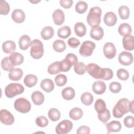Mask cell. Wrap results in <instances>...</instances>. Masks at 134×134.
I'll use <instances>...</instances> for the list:
<instances>
[{
    "mask_svg": "<svg viewBox=\"0 0 134 134\" xmlns=\"http://www.w3.org/2000/svg\"><path fill=\"white\" fill-rule=\"evenodd\" d=\"M129 100L126 98L120 99L114 106L113 115L117 118H121L125 114L129 111Z\"/></svg>",
    "mask_w": 134,
    "mask_h": 134,
    "instance_id": "1",
    "label": "cell"
},
{
    "mask_svg": "<svg viewBox=\"0 0 134 134\" xmlns=\"http://www.w3.org/2000/svg\"><path fill=\"white\" fill-rule=\"evenodd\" d=\"M102 10L98 6L92 7L87 16V22L92 27L98 26L101 21Z\"/></svg>",
    "mask_w": 134,
    "mask_h": 134,
    "instance_id": "2",
    "label": "cell"
},
{
    "mask_svg": "<svg viewBox=\"0 0 134 134\" xmlns=\"http://www.w3.org/2000/svg\"><path fill=\"white\" fill-rule=\"evenodd\" d=\"M30 55L35 59H40L43 55L44 50L42 42L38 39H34L31 41Z\"/></svg>",
    "mask_w": 134,
    "mask_h": 134,
    "instance_id": "3",
    "label": "cell"
},
{
    "mask_svg": "<svg viewBox=\"0 0 134 134\" xmlns=\"http://www.w3.org/2000/svg\"><path fill=\"white\" fill-rule=\"evenodd\" d=\"M24 86L16 83H11L7 85L5 88V94L8 98H13L16 95L22 94L24 92Z\"/></svg>",
    "mask_w": 134,
    "mask_h": 134,
    "instance_id": "4",
    "label": "cell"
},
{
    "mask_svg": "<svg viewBox=\"0 0 134 134\" xmlns=\"http://www.w3.org/2000/svg\"><path fill=\"white\" fill-rule=\"evenodd\" d=\"M86 71L95 79H103L104 74V68H100L95 63H90L86 66Z\"/></svg>",
    "mask_w": 134,
    "mask_h": 134,
    "instance_id": "5",
    "label": "cell"
},
{
    "mask_svg": "<svg viewBox=\"0 0 134 134\" xmlns=\"http://www.w3.org/2000/svg\"><path fill=\"white\" fill-rule=\"evenodd\" d=\"M31 105L29 100L24 97L17 99L14 102L15 109L21 113H27L31 109Z\"/></svg>",
    "mask_w": 134,
    "mask_h": 134,
    "instance_id": "6",
    "label": "cell"
},
{
    "mask_svg": "<svg viewBox=\"0 0 134 134\" xmlns=\"http://www.w3.org/2000/svg\"><path fill=\"white\" fill-rule=\"evenodd\" d=\"M95 47L96 45L93 42L90 40L85 41L81 46L79 53L84 57H90L92 54Z\"/></svg>",
    "mask_w": 134,
    "mask_h": 134,
    "instance_id": "7",
    "label": "cell"
},
{
    "mask_svg": "<svg viewBox=\"0 0 134 134\" xmlns=\"http://www.w3.org/2000/svg\"><path fill=\"white\" fill-rule=\"evenodd\" d=\"M73 128L72 122L67 119L62 120L55 127V132L58 134H66L69 132Z\"/></svg>",
    "mask_w": 134,
    "mask_h": 134,
    "instance_id": "8",
    "label": "cell"
},
{
    "mask_svg": "<svg viewBox=\"0 0 134 134\" xmlns=\"http://www.w3.org/2000/svg\"><path fill=\"white\" fill-rule=\"evenodd\" d=\"M0 120L5 125H11L15 121L14 116L6 109H2L0 111Z\"/></svg>",
    "mask_w": 134,
    "mask_h": 134,
    "instance_id": "9",
    "label": "cell"
},
{
    "mask_svg": "<svg viewBox=\"0 0 134 134\" xmlns=\"http://www.w3.org/2000/svg\"><path fill=\"white\" fill-rule=\"evenodd\" d=\"M118 61L122 65H129L133 62V55L130 52L122 51L118 55Z\"/></svg>",
    "mask_w": 134,
    "mask_h": 134,
    "instance_id": "10",
    "label": "cell"
},
{
    "mask_svg": "<svg viewBox=\"0 0 134 134\" xmlns=\"http://www.w3.org/2000/svg\"><path fill=\"white\" fill-rule=\"evenodd\" d=\"M103 52L107 59H113L116 53V49L115 45L111 42L106 43L103 47Z\"/></svg>",
    "mask_w": 134,
    "mask_h": 134,
    "instance_id": "11",
    "label": "cell"
},
{
    "mask_svg": "<svg viewBox=\"0 0 134 134\" xmlns=\"http://www.w3.org/2000/svg\"><path fill=\"white\" fill-rule=\"evenodd\" d=\"M52 18L54 23L58 26H60L64 21L65 16L63 12L60 9L55 10L52 14Z\"/></svg>",
    "mask_w": 134,
    "mask_h": 134,
    "instance_id": "12",
    "label": "cell"
},
{
    "mask_svg": "<svg viewBox=\"0 0 134 134\" xmlns=\"http://www.w3.org/2000/svg\"><path fill=\"white\" fill-rule=\"evenodd\" d=\"M103 19L106 25L111 27L114 26L116 24L117 17L114 12H109L105 14Z\"/></svg>",
    "mask_w": 134,
    "mask_h": 134,
    "instance_id": "13",
    "label": "cell"
},
{
    "mask_svg": "<svg viewBox=\"0 0 134 134\" xmlns=\"http://www.w3.org/2000/svg\"><path fill=\"white\" fill-rule=\"evenodd\" d=\"M124 48L126 50L132 51L134 49V39L133 36L129 35L126 36L122 39V40Z\"/></svg>",
    "mask_w": 134,
    "mask_h": 134,
    "instance_id": "14",
    "label": "cell"
},
{
    "mask_svg": "<svg viewBox=\"0 0 134 134\" xmlns=\"http://www.w3.org/2000/svg\"><path fill=\"white\" fill-rule=\"evenodd\" d=\"M26 18L25 13L20 9H15L12 14V18L16 23H22L24 21Z\"/></svg>",
    "mask_w": 134,
    "mask_h": 134,
    "instance_id": "15",
    "label": "cell"
},
{
    "mask_svg": "<svg viewBox=\"0 0 134 134\" xmlns=\"http://www.w3.org/2000/svg\"><path fill=\"white\" fill-rule=\"evenodd\" d=\"M104 30L102 27L98 26L92 27L90 31V36L92 38L99 40L102 39L104 36Z\"/></svg>",
    "mask_w": 134,
    "mask_h": 134,
    "instance_id": "16",
    "label": "cell"
},
{
    "mask_svg": "<svg viewBox=\"0 0 134 134\" xmlns=\"http://www.w3.org/2000/svg\"><path fill=\"white\" fill-rule=\"evenodd\" d=\"M106 89L105 83L101 81H95L92 85V90L93 92L98 95L103 94Z\"/></svg>",
    "mask_w": 134,
    "mask_h": 134,
    "instance_id": "17",
    "label": "cell"
},
{
    "mask_svg": "<svg viewBox=\"0 0 134 134\" xmlns=\"http://www.w3.org/2000/svg\"><path fill=\"white\" fill-rule=\"evenodd\" d=\"M9 58L11 62L14 66L21 64L24 60V56L21 53L16 52L12 53Z\"/></svg>",
    "mask_w": 134,
    "mask_h": 134,
    "instance_id": "18",
    "label": "cell"
},
{
    "mask_svg": "<svg viewBox=\"0 0 134 134\" xmlns=\"http://www.w3.org/2000/svg\"><path fill=\"white\" fill-rule=\"evenodd\" d=\"M108 133L111 132H119L121 129V125L119 121L113 120L106 124Z\"/></svg>",
    "mask_w": 134,
    "mask_h": 134,
    "instance_id": "19",
    "label": "cell"
},
{
    "mask_svg": "<svg viewBox=\"0 0 134 134\" xmlns=\"http://www.w3.org/2000/svg\"><path fill=\"white\" fill-rule=\"evenodd\" d=\"M18 43L21 50H26L30 46V38L27 35H24L19 38Z\"/></svg>",
    "mask_w": 134,
    "mask_h": 134,
    "instance_id": "20",
    "label": "cell"
},
{
    "mask_svg": "<svg viewBox=\"0 0 134 134\" xmlns=\"http://www.w3.org/2000/svg\"><path fill=\"white\" fill-rule=\"evenodd\" d=\"M40 87L46 92L50 93L53 90L54 85L51 80L49 79H45L41 82Z\"/></svg>",
    "mask_w": 134,
    "mask_h": 134,
    "instance_id": "21",
    "label": "cell"
},
{
    "mask_svg": "<svg viewBox=\"0 0 134 134\" xmlns=\"http://www.w3.org/2000/svg\"><path fill=\"white\" fill-rule=\"evenodd\" d=\"M31 99L35 105L39 106L44 102V95L40 91H35L31 94Z\"/></svg>",
    "mask_w": 134,
    "mask_h": 134,
    "instance_id": "22",
    "label": "cell"
},
{
    "mask_svg": "<svg viewBox=\"0 0 134 134\" xmlns=\"http://www.w3.org/2000/svg\"><path fill=\"white\" fill-rule=\"evenodd\" d=\"M16 44L14 41L7 40L4 42L2 44V49L6 53H12L16 49Z\"/></svg>",
    "mask_w": 134,
    "mask_h": 134,
    "instance_id": "23",
    "label": "cell"
},
{
    "mask_svg": "<svg viewBox=\"0 0 134 134\" xmlns=\"http://www.w3.org/2000/svg\"><path fill=\"white\" fill-rule=\"evenodd\" d=\"M23 75V71L19 68L14 69L10 71L8 74L9 79L12 81H19Z\"/></svg>",
    "mask_w": 134,
    "mask_h": 134,
    "instance_id": "24",
    "label": "cell"
},
{
    "mask_svg": "<svg viewBox=\"0 0 134 134\" xmlns=\"http://www.w3.org/2000/svg\"><path fill=\"white\" fill-rule=\"evenodd\" d=\"M37 82L38 78L36 75L34 74H28L24 79V84L27 87L29 88L36 85Z\"/></svg>",
    "mask_w": 134,
    "mask_h": 134,
    "instance_id": "25",
    "label": "cell"
},
{
    "mask_svg": "<svg viewBox=\"0 0 134 134\" xmlns=\"http://www.w3.org/2000/svg\"><path fill=\"white\" fill-rule=\"evenodd\" d=\"M74 32L75 34L80 37H82L85 35L86 28L85 25L81 22H78L74 25Z\"/></svg>",
    "mask_w": 134,
    "mask_h": 134,
    "instance_id": "26",
    "label": "cell"
},
{
    "mask_svg": "<svg viewBox=\"0 0 134 134\" xmlns=\"http://www.w3.org/2000/svg\"><path fill=\"white\" fill-rule=\"evenodd\" d=\"M75 95L74 90L71 87H67L62 91V97L67 100H70L74 98Z\"/></svg>",
    "mask_w": 134,
    "mask_h": 134,
    "instance_id": "27",
    "label": "cell"
},
{
    "mask_svg": "<svg viewBox=\"0 0 134 134\" xmlns=\"http://www.w3.org/2000/svg\"><path fill=\"white\" fill-rule=\"evenodd\" d=\"M118 33L122 36H126L131 34L132 28L130 25L127 23H122L118 27Z\"/></svg>",
    "mask_w": 134,
    "mask_h": 134,
    "instance_id": "28",
    "label": "cell"
},
{
    "mask_svg": "<svg viewBox=\"0 0 134 134\" xmlns=\"http://www.w3.org/2000/svg\"><path fill=\"white\" fill-rule=\"evenodd\" d=\"M54 35V30L51 26H46L44 27L41 31V37L46 40L52 38Z\"/></svg>",
    "mask_w": 134,
    "mask_h": 134,
    "instance_id": "29",
    "label": "cell"
},
{
    "mask_svg": "<svg viewBox=\"0 0 134 134\" xmlns=\"http://www.w3.org/2000/svg\"><path fill=\"white\" fill-rule=\"evenodd\" d=\"M83 110L79 107H74L71 109L69 112L70 117L74 120H77L82 117Z\"/></svg>",
    "mask_w": 134,
    "mask_h": 134,
    "instance_id": "30",
    "label": "cell"
},
{
    "mask_svg": "<svg viewBox=\"0 0 134 134\" xmlns=\"http://www.w3.org/2000/svg\"><path fill=\"white\" fill-rule=\"evenodd\" d=\"M71 34V30L69 26H64L59 28L57 31L58 36L62 39H66Z\"/></svg>",
    "mask_w": 134,
    "mask_h": 134,
    "instance_id": "31",
    "label": "cell"
},
{
    "mask_svg": "<svg viewBox=\"0 0 134 134\" xmlns=\"http://www.w3.org/2000/svg\"><path fill=\"white\" fill-rule=\"evenodd\" d=\"M1 65L3 70L6 71H10L14 69V65L11 62L10 59L8 57L4 58L1 63Z\"/></svg>",
    "mask_w": 134,
    "mask_h": 134,
    "instance_id": "32",
    "label": "cell"
},
{
    "mask_svg": "<svg viewBox=\"0 0 134 134\" xmlns=\"http://www.w3.org/2000/svg\"><path fill=\"white\" fill-rule=\"evenodd\" d=\"M53 49L58 52H62L66 49V44L64 41L62 40H56L52 44Z\"/></svg>",
    "mask_w": 134,
    "mask_h": 134,
    "instance_id": "33",
    "label": "cell"
},
{
    "mask_svg": "<svg viewBox=\"0 0 134 134\" xmlns=\"http://www.w3.org/2000/svg\"><path fill=\"white\" fill-rule=\"evenodd\" d=\"M93 96L92 95V94L88 92H85L83 93L81 96V100L82 103L86 106L91 105L93 102Z\"/></svg>",
    "mask_w": 134,
    "mask_h": 134,
    "instance_id": "34",
    "label": "cell"
},
{
    "mask_svg": "<svg viewBox=\"0 0 134 134\" xmlns=\"http://www.w3.org/2000/svg\"><path fill=\"white\" fill-rule=\"evenodd\" d=\"M48 115L49 119L52 121H57L61 117V113L60 111L55 108L50 109L48 111Z\"/></svg>",
    "mask_w": 134,
    "mask_h": 134,
    "instance_id": "35",
    "label": "cell"
},
{
    "mask_svg": "<svg viewBox=\"0 0 134 134\" xmlns=\"http://www.w3.org/2000/svg\"><path fill=\"white\" fill-rule=\"evenodd\" d=\"M61 72L60 66V61H55L48 67V72L50 74H56Z\"/></svg>",
    "mask_w": 134,
    "mask_h": 134,
    "instance_id": "36",
    "label": "cell"
},
{
    "mask_svg": "<svg viewBox=\"0 0 134 134\" xmlns=\"http://www.w3.org/2000/svg\"><path fill=\"white\" fill-rule=\"evenodd\" d=\"M94 108L97 113H102L106 108V103L103 99L100 98L97 99L95 103Z\"/></svg>",
    "mask_w": 134,
    "mask_h": 134,
    "instance_id": "37",
    "label": "cell"
},
{
    "mask_svg": "<svg viewBox=\"0 0 134 134\" xmlns=\"http://www.w3.org/2000/svg\"><path fill=\"white\" fill-rule=\"evenodd\" d=\"M118 13L121 19H127L129 17L130 10L126 6H121L118 9Z\"/></svg>",
    "mask_w": 134,
    "mask_h": 134,
    "instance_id": "38",
    "label": "cell"
},
{
    "mask_svg": "<svg viewBox=\"0 0 134 134\" xmlns=\"http://www.w3.org/2000/svg\"><path fill=\"white\" fill-rule=\"evenodd\" d=\"M74 70L76 74L79 75H83L86 71V65L82 62H77L74 65Z\"/></svg>",
    "mask_w": 134,
    "mask_h": 134,
    "instance_id": "39",
    "label": "cell"
},
{
    "mask_svg": "<svg viewBox=\"0 0 134 134\" xmlns=\"http://www.w3.org/2000/svg\"><path fill=\"white\" fill-rule=\"evenodd\" d=\"M88 5L84 1L78 2L75 5V10L79 14H83L87 9Z\"/></svg>",
    "mask_w": 134,
    "mask_h": 134,
    "instance_id": "40",
    "label": "cell"
},
{
    "mask_svg": "<svg viewBox=\"0 0 134 134\" xmlns=\"http://www.w3.org/2000/svg\"><path fill=\"white\" fill-rule=\"evenodd\" d=\"M97 117L98 119L103 123L106 122L110 118V114L109 110L106 108V109L102 113H97Z\"/></svg>",
    "mask_w": 134,
    "mask_h": 134,
    "instance_id": "41",
    "label": "cell"
},
{
    "mask_svg": "<svg viewBox=\"0 0 134 134\" xmlns=\"http://www.w3.org/2000/svg\"><path fill=\"white\" fill-rule=\"evenodd\" d=\"M10 11V6L8 3L5 1L0 2V14L3 15H7Z\"/></svg>",
    "mask_w": 134,
    "mask_h": 134,
    "instance_id": "42",
    "label": "cell"
},
{
    "mask_svg": "<svg viewBox=\"0 0 134 134\" xmlns=\"http://www.w3.org/2000/svg\"><path fill=\"white\" fill-rule=\"evenodd\" d=\"M55 83L58 86H62L65 85L67 82L66 76L62 74H60L57 75L54 79Z\"/></svg>",
    "mask_w": 134,
    "mask_h": 134,
    "instance_id": "43",
    "label": "cell"
},
{
    "mask_svg": "<svg viewBox=\"0 0 134 134\" xmlns=\"http://www.w3.org/2000/svg\"><path fill=\"white\" fill-rule=\"evenodd\" d=\"M35 122L38 126L42 128L47 126L49 124V121L48 119L43 116H40L37 117Z\"/></svg>",
    "mask_w": 134,
    "mask_h": 134,
    "instance_id": "44",
    "label": "cell"
},
{
    "mask_svg": "<svg viewBox=\"0 0 134 134\" xmlns=\"http://www.w3.org/2000/svg\"><path fill=\"white\" fill-rule=\"evenodd\" d=\"M117 76L118 78L122 81H126L129 76V72L124 69H119L117 71Z\"/></svg>",
    "mask_w": 134,
    "mask_h": 134,
    "instance_id": "45",
    "label": "cell"
},
{
    "mask_svg": "<svg viewBox=\"0 0 134 134\" xmlns=\"http://www.w3.org/2000/svg\"><path fill=\"white\" fill-rule=\"evenodd\" d=\"M109 88L111 92L113 93H118L121 90V85L119 82H113L110 84Z\"/></svg>",
    "mask_w": 134,
    "mask_h": 134,
    "instance_id": "46",
    "label": "cell"
},
{
    "mask_svg": "<svg viewBox=\"0 0 134 134\" xmlns=\"http://www.w3.org/2000/svg\"><path fill=\"white\" fill-rule=\"evenodd\" d=\"M64 59L67 62H68L71 65V66L74 65V64L77 62V60H78L77 56L75 54L72 53H68L66 55Z\"/></svg>",
    "mask_w": 134,
    "mask_h": 134,
    "instance_id": "47",
    "label": "cell"
},
{
    "mask_svg": "<svg viewBox=\"0 0 134 134\" xmlns=\"http://www.w3.org/2000/svg\"><path fill=\"white\" fill-rule=\"evenodd\" d=\"M60 66L61 72H65L69 71L70 70L72 66L68 62H67L65 59H64L60 61Z\"/></svg>",
    "mask_w": 134,
    "mask_h": 134,
    "instance_id": "48",
    "label": "cell"
},
{
    "mask_svg": "<svg viewBox=\"0 0 134 134\" xmlns=\"http://www.w3.org/2000/svg\"><path fill=\"white\" fill-rule=\"evenodd\" d=\"M125 126L129 128L133 127L134 126V118L132 116H128L124 119Z\"/></svg>",
    "mask_w": 134,
    "mask_h": 134,
    "instance_id": "49",
    "label": "cell"
},
{
    "mask_svg": "<svg viewBox=\"0 0 134 134\" xmlns=\"http://www.w3.org/2000/svg\"><path fill=\"white\" fill-rule=\"evenodd\" d=\"M68 44L69 46L72 48H77L80 44V41L77 39L72 37L69 39L68 41Z\"/></svg>",
    "mask_w": 134,
    "mask_h": 134,
    "instance_id": "50",
    "label": "cell"
},
{
    "mask_svg": "<svg viewBox=\"0 0 134 134\" xmlns=\"http://www.w3.org/2000/svg\"><path fill=\"white\" fill-rule=\"evenodd\" d=\"M113 77V71L109 68H104V74L102 80L108 81L111 79Z\"/></svg>",
    "mask_w": 134,
    "mask_h": 134,
    "instance_id": "51",
    "label": "cell"
},
{
    "mask_svg": "<svg viewBox=\"0 0 134 134\" xmlns=\"http://www.w3.org/2000/svg\"><path fill=\"white\" fill-rule=\"evenodd\" d=\"M73 1L72 0H60V5L65 9L70 8L73 4Z\"/></svg>",
    "mask_w": 134,
    "mask_h": 134,
    "instance_id": "52",
    "label": "cell"
},
{
    "mask_svg": "<svg viewBox=\"0 0 134 134\" xmlns=\"http://www.w3.org/2000/svg\"><path fill=\"white\" fill-rule=\"evenodd\" d=\"M90 133V128L88 126H82L80 127L76 131L77 134H81V133H85L89 134Z\"/></svg>",
    "mask_w": 134,
    "mask_h": 134,
    "instance_id": "53",
    "label": "cell"
},
{
    "mask_svg": "<svg viewBox=\"0 0 134 134\" xmlns=\"http://www.w3.org/2000/svg\"><path fill=\"white\" fill-rule=\"evenodd\" d=\"M133 100H132L131 102H130L129 103V111H131L132 114H133Z\"/></svg>",
    "mask_w": 134,
    "mask_h": 134,
    "instance_id": "54",
    "label": "cell"
}]
</instances>
